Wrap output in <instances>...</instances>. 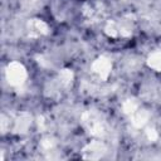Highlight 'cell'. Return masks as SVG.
Listing matches in <instances>:
<instances>
[{
  "label": "cell",
  "mask_w": 161,
  "mask_h": 161,
  "mask_svg": "<svg viewBox=\"0 0 161 161\" xmlns=\"http://www.w3.org/2000/svg\"><path fill=\"white\" fill-rule=\"evenodd\" d=\"M6 78L11 86H20L26 78V72L23 64L18 62H11L6 68Z\"/></svg>",
  "instance_id": "obj_1"
},
{
  "label": "cell",
  "mask_w": 161,
  "mask_h": 161,
  "mask_svg": "<svg viewBox=\"0 0 161 161\" xmlns=\"http://www.w3.org/2000/svg\"><path fill=\"white\" fill-rule=\"evenodd\" d=\"M93 70L102 78H107L111 70V63L106 58H99L93 63Z\"/></svg>",
  "instance_id": "obj_2"
},
{
  "label": "cell",
  "mask_w": 161,
  "mask_h": 161,
  "mask_svg": "<svg viewBox=\"0 0 161 161\" xmlns=\"http://www.w3.org/2000/svg\"><path fill=\"white\" fill-rule=\"evenodd\" d=\"M148 65L156 70H161V52H155L148 57Z\"/></svg>",
  "instance_id": "obj_3"
},
{
  "label": "cell",
  "mask_w": 161,
  "mask_h": 161,
  "mask_svg": "<svg viewBox=\"0 0 161 161\" xmlns=\"http://www.w3.org/2000/svg\"><path fill=\"white\" fill-rule=\"evenodd\" d=\"M29 123H30V118L28 117V114H21V116L18 118L16 123H15V128L23 132L24 130H26V127H28Z\"/></svg>",
  "instance_id": "obj_4"
},
{
  "label": "cell",
  "mask_w": 161,
  "mask_h": 161,
  "mask_svg": "<svg viewBox=\"0 0 161 161\" xmlns=\"http://www.w3.org/2000/svg\"><path fill=\"white\" fill-rule=\"evenodd\" d=\"M31 29H34V30L38 31V33L45 34L47 30H48V26H47V24L43 23L42 20H33V21H31Z\"/></svg>",
  "instance_id": "obj_5"
},
{
  "label": "cell",
  "mask_w": 161,
  "mask_h": 161,
  "mask_svg": "<svg viewBox=\"0 0 161 161\" xmlns=\"http://www.w3.org/2000/svg\"><path fill=\"white\" fill-rule=\"evenodd\" d=\"M60 79L63 83H69L72 80V73L69 70H63L60 73Z\"/></svg>",
  "instance_id": "obj_6"
},
{
  "label": "cell",
  "mask_w": 161,
  "mask_h": 161,
  "mask_svg": "<svg viewBox=\"0 0 161 161\" xmlns=\"http://www.w3.org/2000/svg\"><path fill=\"white\" fill-rule=\"evenodd\" d=\"M136 109V104L132 102V101H127L126 104H125V112L127 113H133Z\"/></svg>",
  "instance_id": "obj_7"
},
{
  "label": "cell",
  "mask_w": 161,
  "mask_h": 161,
  "mask_svg": "<svg viewBox=\"0 0 161 161\" xmlns=\"http://www.w3.org/2000/svg\"><path fill=\"white\" fill-rule=\"evenodd\" d=\"M106 30H107V33H108L109 35H112V36L117 35V33H118V31H117L118 29L114 26V24H108L107 28H106Z\"/></svg>",
  "instance_id": "obj_8"
}]
</instances>
